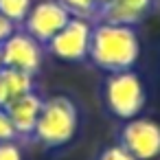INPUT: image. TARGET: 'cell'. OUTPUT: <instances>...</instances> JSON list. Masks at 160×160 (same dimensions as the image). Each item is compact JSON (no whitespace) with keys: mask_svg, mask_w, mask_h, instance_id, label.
I'll list each match as a JSON object with an SVG mask.
<instances>
[{"mask_svg":"<svg viewBox=\"0 0 160 160\" xmlns=\"http://www.w3.org/2000/svg\"><path fill=\"white\" fill-rule=\"evenodd\" d=\"M88 57L108 75L132 70L140 57V42L134 27L99 22L97 27H92L90 33Z\"/></svg>","mask_w":160,"mask_h":160,"instance_id":"1","label":"cell"},{"mask_svg":"<svg viewBox=\"0 0 160 160\" xmlns=\"http://www.w3.org/2000/svg\"><path fill=\"white\" fill-rule=\"evenodd\" d=\"M79 129V110L66 94L44 99L31 140L46 149H59L68 145Z\"/></svg>","mask_w":160,"mask_h":160,"instance_id":"2","label":"cell"},{"mask_svg":"<svg viewBox=\"0 0 160 160\" xmlns=\"http://www.w3.org/2000/svg\"><path fill=\"white\" fill-rule=\"evenodd\" d=\"M103 101L116 118L129 121L142 112L147 92H145L140 77L134 70L110 72L103 83Z\"/></svg>","mask_w":160,"mask_h":160,"instance_id":"3","label":"cell"},{"mask_svg":"<svg viewBox=\"0 0 160 160\" xmlns=\"http://www.w3.org/2000/svg\"><path fill=\"white\" fill-rule=\"evenodd\" d=\"M72 16L57 2V0H40V2L31 5L24 22H22V31H27L38 44L46 46L64 29V24Z\"/></svg>","mask_w":160,"mask_h":160,"instance_id":"4","label":"cell"},{"mask_svg":"<svg viewBox=\"0 0 160 160\" xmlns=\"http://www.w3.org/2000/svg\"><path fill=\"white\" fill-rule=\"evenodd\" d=\"M92 27L86 18H70L64 29L44 46L53 57L62 62H83L88 59Z\"/></svg>","mask_w":160,"mask_h":160,"instance_id":"5","label":"cell"},{"mask_svg":"<svg viewBox=\"0 0 160 160\" xmlns=\"http://www.w3.org/2000/svg\"><path fill=\"white\" fill-rule=\"evenodd\" d=\"M0 59L7 68H16L35 77L42 68V44H38L27 31L16 29L0 44Z\"/></svg>","mask_w":160,"mask_h":160,"instance_id":"6","label":"cell"},{"mask_svg":"<svg viewBox=\"0 0 160 160\" xmlns=\"http://www.w3.org/2000/svg\"><path fill=\"white\" fill-rule=\"evenodd\" d=\"M118 136L136 160H156L160 156V125L151 118H129Z\"/></svg>","mask_w":160,"mask_h":160,"instance_id":"7","label":"cell"},{"mask_svg":"<svg viewBox=\"0 0 160 160\" xmlns=\"http://www.w3.org/2000/svg\"><path fill=\"white\" fill-rule=\"evenodd\" d=\"M151 9V0H105L97 7L94 20L108 24H138Z\"/></svg>","mask_w":160,"mask_h":160,"instance_id":"8","label":"cell"},{"mask_svg":"<svg viewBox=\"0 0 160 160\" xmlns=\"http://www.w3.org/2000/svg\"><path fill=\"white\" fill-rule=\"evenodd\" d=\"M42 103H44V99L35 90H31V92L22 94L20 99H16L13 103H9L5 108L18 138H27L29 140L33 136V129H35V123H38Z\"/></svg>","mask_w":160,"mask_h":160,"instance_id":"9","label":"cell"},{"mask_svg":"<svg viewBox=\"0 0 160 160\" xmlns=\"http://www.w3.org/2000/svg\"><path fill=\"white\" fill-rule=\"evenodd\" d=\"M33 90V75L16 70V68H0V108H7L22 94Z\"/></svg>","mask_w":160,"mask_h":160,"instance_id":"10","label":"cell"},{"mask_svg":"<svg viewBox=\"0 0 160 160\" xmlns=\"http://www.w3.org/2000/svg\"><path fill=\"white\" fill-rule=\"evenodd\" d=\"M31 5H33V0H0V13L18 27L24 22Z\"/></svg>","mask_w":160,"mask_h":160,"instance_id":"11","label":"cell"},{"mask_svg":"<svg viewBox=\"0 0 160 160\" xmlns=\"http://www.w3.org/2000/svg\"><path fill=\"white\" fill-rule=\"evenodd\" d=\"M57 2L72 16V18H94L97 0H57Z\"/></svg>","mask_w":160,"mask_h":160,"instance_id":"12","label":"cell"},{"mask_svg":"<svg viewBox=\"0 0 160 160\" xmlns=\"http://www.w3.org/2000/svg\"><path fill=\"white\" fill-rule=\"evenodd\" d=\"M97 160H136L121 142L118 145H110V147H105L99 156H97Z\"/></svg>","mask_w":160,"mask_h":160,"instance_id":"13","label":"cell"},{"mask_svg":"<svg viewBox=\"0 0 160 160\" xmlns=\"http://www.w3.org/2000/svg\"><path fill=\"white\" fill-rule=\"evenodd\" d=\"M16 129L9 121V114L5 108H0V142H7V140H16Z\"/></svg>","mask_w":160,"mask_h":160,"instance_id":"14","label":"cell"},{"mask_svg":"<svg viewBox=\"0 0 160 160\" xmlns=\"http://www.w3.org/2000/svg\"><path fill=\"white\" fill-rule=\"evenodd\" d=\"M0 160H22V149L13 140L0 142Z\"/></svg>","mask_w":160,"mask_h":160,"instance_id":"15","label":"cell"},{"mask_svg":"<svg viewBox=\"0 0 160 160\" xmlns=\"http://www.w3.org/2000/svg\"><path fill=\"white\" fill-rule=\"evenodd\" d=\"M13 31H16V24H13L11 20H7L2 13H0V44H2Z\"/></svg>","mask_w":160,"mask_h":160,"instance_id":"16","label":"cell"},{"mask_svg":"<svg viewBox=\"0 0 160 160\" xmlns=\"http://www.w3.org/2000/svg\"><path fill=\"white\" fill-rule=\"evenodd\" d=\"M103 2H105V0H97V7H99V5H103Z\"/></svg>","mask_w":160,"mask_h":160,"instance_id":"17","label":"cell"},{"mask_svg":"<svg viewBox=\"0 0 160 160\" xmlns=\"http://www.w3.org/2000/svg\"><path fill=\"white\" fill-rule=\"evenodd\" d=\"M0 68H2V59H0Z\"/></svg>","mask_w":160,"mask_h":160,"instance_id":"18","label":"cell"}]
</instances>
